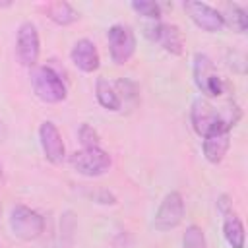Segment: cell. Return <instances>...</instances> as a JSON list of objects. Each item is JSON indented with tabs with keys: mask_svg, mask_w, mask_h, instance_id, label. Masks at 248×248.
<instances>
[{
	"mask_svg": "<svg viewBox=\"0 0 248 248\" xmlns=\"http://www.w3.org/2000/svg\"><path fill=\"white\" fill-rule=\"evenodd\" d=\"M190 120L196 134L205 138L219 130H232V126L240 120V108L234 103H229L217 110L209 101L200 97L192 103Z\"/></svg>",
	"mask_w": 248,
	"mask_h": 248,
	"instance_id": "obj_1",
	"label": "cell"
},
{
	"mask_svg": "<svg viewBox=\"0 0 248 248\" xmlns=\"http://www.w3.org/2000/svg\"><path fill=\"white\" fill-rule=\"evenodd\" d=\"M31 83L35 95L45 103H62L66 99V85L50 66H39L31 72Z\"/></svg>",
	"mask_w": 248,
	"mask_h": 248,
	"instance_id": "obj_2",
	"label": "cell"
},
{
	"mask_svg": "<svg viewBox=\"0 0 248 248\" xmlns=\"http://www.w3.org/2000/svg\"><path fill=\"white\" fill-rule=\"evenodd\" d=\"M10 229L21 240H35L45 231V219L27 205H14L10 211Z\"/></svg>",
	"mask_w": 248,
	"mask_h": 248,
	"instance_id": "obj_3",
	"label": "cell"
},
{
	"mask_svg": "<svg viewBox=\"0 0 248 248\" xmlns=\"http://www.w3.org/2000/svg\"><path fill=\"white\" fill-rule=\"evenodd\" d=\"M107 41H108L110 58L118 66L126 64L136 52V35L130 25H124V23L110 25L107 31Z\"/></svg>",
	"mask_w": 248,
	"mask_h": 248,
	"instance_id": "obj_4",
	"label": "cell"
},
{
	"mask_svg": "<svg viewBox=\"0 0 248 248\" xmlns=\"http://www.w3.org/2000/svg\"><path fill=\"white\" fill-rule=\"evenodd\" d=\"M192 72H194V81L198 85V89L207 95V97H219L223 95L225 91V81L219 78V74L215 72L213 68V62L207 54L203 52H198L194 56V66H192Z\"/></svg>",
	"mask_w": 248,
	"mask_h": 248,
	"instance_id": "obj_5",
	"label": "cell"
},
{
	"mask_svg": "<svg viewBox=\"0 0 248 248\" xmlns=\"http://www.w3.org/2000/svg\"><path fill=\"white\" fill-rule=\"evenodd\" d=\"M72 167L83 176H101L110 169V155L101 147H81L70 157Z\"/></svg>",
	"mask_w": 248,
	"mask_h": 248,
	"instance_id": "obj_6",
	"label": "cell"
},
{
	"mask_svg": "<svg viewBox=\"0 0 248 248\" xmlns=\"http://www.w3.org/2000/svg\"><path fill=\"white\" fill-rule=\"evenodd\" d=\"M184 217V200L178 192H169L163 202L159 203L155 217H153V227L159 232H167L170 229H176L182 223Z\"/></svg>",
	"mask_w": 248,
	"mask_h": 248,
	"instance_id": "obj_7",
	"label": "cell"
},
{
	"mask_svg": "<svg viewBox=\"0 0 248 248\" xmlns=\"http://www.w3.org/2000/svg\"><path fill=\"white\" fill-rule=\"evenodd\" d=\"M39 52H41V43H39L37 27L31 21H23L17 29V39H16V56L19 64L33 68L39 60Z\"/></svg>",
	"mask_w": 248,
	"mask_h": 248,
	"instance_id": "obj_8",
	"label": "cell"
},
{
	"mask_svg": "<svg viewBox=\"0 0 248 248\" xmlns=\"http://www.w3.org/2000/svg\"><path fill=\"white\" fill-rule=\"evenodd\" d=\"M143 33L147 39L159 43L167 52L170 54H182L184 52V39L176 25L163 23V21H151L143 27Z\"/></svg>",
	"mask_w": 248,
	"mask_h": 248,
	"instance_id": "obj_9",
	"label": "cell"
},
{
	"mask_svg": "<svg viewBox=\"0 0 248 248\" xmlns=\"http://www.w3.org/2000/svg\"><path fill=\"white\" fill-rule=\"evenodd\" d=\"M184 10L186 14L190 16V19L203 31L207 33H215L219 29H223L225 21H223V16L217 8L205 4V2H196V0H190V2H184Z\"/></svg>",
	"mask_w": 248,
	"mask_h": 248,
	"instance_id": "obj_10",
	"label": "cell"
},
{
	"mask_svg": "<svg viewBox=\"0 0 248 248\" xmlns=\"http://www.w3.org/2000/svg\"><path fill=\"white\" fill-rule=\"evenodd\" d=\"M39 141H41V147H43V153L45 157L52 163V165H60L66 157V147H64V141H62V134L60 130L56 128V124L52 122H43L41 128H39Z\"/></svg>",
	"mask_w": 248,
	"mask_h": 248,
	"instance_id": "obj_11",
	"label": "cell"
},
{
	"mask_svg": "<svg viewBox=\"0 0 248 248\" xmlns=\"http://www.w3.org/2000/svg\"><path fill=\"white\" fill-rule=\"evenodd\" d=\"M70 58H72L74 66H76L78 70L85 72V74L95 72V70L99 68V64H101L99 50H97L95 43L89 41V39H79V41L72 46V50H70Z\"/></svg>",
	"mask_w": 248,
	"mask_h": 248,
	"instance_id": "obj_12",
	"label": "cell"
},
{
	"mask_svg": "<svg viewBox=\"0 0 248 248\" xmlns=\"http://www.w3.org/2000/svg\"><path fill=\"white\" fill-rule=\"evenodd\" d=\"M229 145H231V130H219V132H213L209 136L203 138V155L209 163L217 165L223 161V157L227 155L229 151Z\"/></svg>",
	"mask_w": 248,
	"mask_h": 248,
	"instance_id": "obj_13",
	"label": "cell"
},
{
	"mask_svg": "<svg viewBox=\"0 0 248 248\" xmlns=\"http://www.w3.org/2000/svg\"><path fill=\"white\" fill-rule=\"evenodd\" d=\"M223 236H225V240H227V244L231 248H244V240H246L244 225H242V221L234 213L225 215V221H223Z\"/></svg>",
	"mask_w": 248,
	"mask_h": 248,
	"instance_id": "obj_14",
	"label": "cell"
},
{
	"mask_svg": "<svg viewBox=\"0 0 248 248\" xmlns=\"http://www.w3.org/2000/svg\"><path fill=\"white\" fill-rule=\"evenodd\" d=\"M45 12H46L48 19H52L56 25H70V23L78 21V17H79V14L74 10V6L68 4V2H64V0L46 4Z\"/></svg>",
	"mask_w": 248,
	"mask_h": 248,
	"instance_id": "obj_15",
	"label": "cell"
},
{
	"mask_svg": "<svg viewBox=\"0 0 248 248\" xmlns=\"http://www.w3.org/2000/svg\"><path fill=\"white\" fill-rule=\"evenodd\" d=\"M95 97L99 101L101 107H105L107 110H120L122 103H120V97L114 89V85L105 79V78H99L97 83H95Z\"/></svg>",
	"mask_w": 248,
	"mask_h": 248,
	"instance_id": "obj_16",
	"label": "cell"
},
{
	"mask_svg": "<svg viewBox=\"0 0 248 248\" xmlns=\"http://www.w3.org/2000/svg\"><path fill=\"white\" fill-rule=\"evenodd\" d=\"M223 16V21L232 29V31H238V33H244L246 27H248V16H246V10L238 4H227L225 6V12H221Z\"/></svg>",
	"mask_w": 248,
	"mask_h": 248,
	"instance_id": "obj_17",
	"label": "cell"
},
{
	"mask_svg": "<svg viewBox=\"0 0 248 248\" xmlns=\"http://www.w3.org/2000/svg\"><path fill=\"white\" fill-rule=\"evenodd\" d=\"M132 10L151 21H159L161 19V6L157 2H151V0H134L132 4Z\"/></svg>",
	"mask_w": 248,
	"mask_h": 248,
	"instance_id": "obj_18",
	"label": "cell"
},
{
	"mask_svg": "<svg viewBox=\"0 0 248 248\" xmlns=\"http://www.w3.org/2000/svg\"><path fill=\"white\" fill-rule=\"evenodd\" d=\"M182 244H184V248H207L205 234H203V231H202L198 225H190V227L184 231Z\"/></svg>",
	"mask_w": 248,
	"mask_h": 248,
	"instance_id": "obj_19",
	"label": "cell"
},
{
	"mask_svg": "<svg viewBox=\"0 0 248 248\" xmlns=\"http://www.w3.org/2000/svg\"><path fill=\"white\" fill-rule=\"evenodd\" d=\"M78 138H79V141H81L83 147H99V134L89 124H81L79 126Z\"/></svg>",
	"mask_w": 248,
	"mask_h": 248,
	"instance_id": "obj_20",
	"label": "cell"
},
{
	"mask_svg": "<svg viewBox=\"0 0 248 248\" xmlns=\"http://www.w3.org/2000/svg\"><path fill=\"white\" fill-rule=\"evenodd\" d=\"M217 207H219V211H221L223 215L232 213V202H229V198H227V196H221V198L217 200Z\"/></svg>",
	"mask_w": 248,
	"mask_h": 248,
	"instance_id": "obj_21",
	"label": "cell"
},
{
	"mask_svg": "<svg viewBox=\"0 0 248 248\" xmlns=\"http://www.w3.org/2000/svg\"><path fill=\"white\" fill-rule=\"evenodd\" d=\"M97 200H99V203H116V198L110 194V192H101L99 196H97Z\"/></svg>",
	"mask_w": 248,
	"mask_h": 248,
	"instance_id": "obj_22",
	"label": "cell"
},
{
	"mask_svg": "<svg viewBox=\"0 0 248 248\" xmlns=\"http://www.w3.org/2000/svg\"><path fill=\"white\" fill-rule=\"evenodd\" d=\"M0 213H2V203H0Z\"/></svg>",
	"mask_w": 248,
	"mask_h": 248,
	"instance_id": "obj_23",
	"label": "cell"
}]
</instances>
